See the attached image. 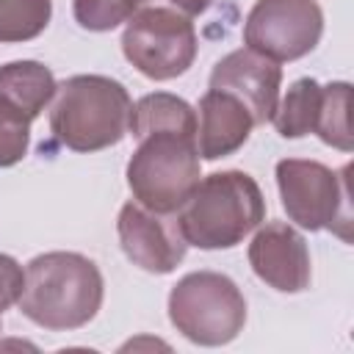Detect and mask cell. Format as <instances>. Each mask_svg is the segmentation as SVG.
I'll return each mask as SVG.
<instances>
[{
	"instance_id": "6da1fadb",
	"label": "cell",
	"mask_w": 354,
	"mask_h": 354,
	"mask_svg": "<svg viewBox=\"0 0 354 354\" xmlns=\"http://www.w3.org/2000/svg\"><path fill=\"white\" fill-rule=\"evenodd\" d=\"M102 293L105 282L94 260L77 252H44L28 263L17 304L36 326L69 332L100 313Z\"/></svg>"
},
{
	"instance_id": "7a4b0ae2",
	"label": "cell",
	"mask_w": 354,
	"mask_h": 354,
	"mask_svg": "<svg viewBox=\"0 0 354 354\" xmlns=\"http://www.w3.org/2000/svg\"><path fill=\"white\" fill-rule=\"evenodd\" d=\"M266 221V199L252 174L227 169L196 183L177 210V224L188 246L232 249Z\"/></svg>"
},
{
	"instance_id": "3957f363",
	"label": "cell",
	"mask_w": 354,
	"mask_h": 354,
	"mask_svg": "<svg viewBox=\"0 0 354 354\" xmlns=\"http://www.w3.org/2000/svg\"><path fill=\"white\" fill-rule=\"evenodd\" d=\"M133 100L127 88L105 75H72L58 83L50 108V133L75 152L116 147L130 133Z\"/></svg>"
},
{
	"instance_id": "277c9868",
	"label": "cell",
	"mask_w": 354,
	"mask_h": 354,
	"mask_svg": "<svg viewBox=\"0 0 354 354\" xmlns=\"http://www.w3.org/2000/svg\"><path fill=\"white\" fill-rule=\"evenodd\" d=\"M136 141L138 147L127 163L133 199L152 213H177L202 180L196 136L180 130H152Z\"/></svg>"
},
{
	"instance_id": "5b68a950",
	"label": "cell",
	"mask_w": 354,
	"mask_h": 354,
	"mask_svg": "<svg viewBox=\"0 0 354 354\" xmlns=\"http://www.w3.org/2000/svg\"><path fill=\"white\" fill-rule=\"evenodd\" d=\"M171 326L196 346H224L246 324V299L218 271H191L169 293Z\"/></svg>"
},
{
	"instance_id": "8992f818",
	"label": "cell",
	"mask_w": 354,
	"mask_h": 354,
	"mask_svg": "<svg viewBox=\"0 0 354 354\" xmlns=\"http://www.w3.org/2000/svg\"><path fill=\"white\" fill-rule=\"evenodd\" d=\"M348 166L335 171L318 160L285 158L277 163V188L288 218L310 232L332 230L348 241L351 224V194H348Z\"/></svg>"
},
{
	"instance_id": "52a82bcc",
	"label": "cell",
	"mask_w": 354,
	"mask_h": 354,
	"mask_svg": "<svg viewBox=\"0 0 354 354\" xmlns=\"http://www.w3.org/2000/svg\"><path fill=\"white\" fill-rule=\"evenodd\" d=\"M122 53L149 80L180 77L196 58L194 22L171 6L138 8L124 25Z\"/></svg>"
},
{
	"instance_id": "ba28073f",
	"label": "cell",
	"mask_w": 354,
	"mask_h": 354,
	"mask_svg": "<svg viewBox=\"0 0 354 354\" xmlns=\"http://www.w3.org/2000/svg\"><path fill=\"white\" fill-rule=\"evenodd\" d=\"M324 33V11L318 0H257L243 22L249 50L271 61H296L315 50Z\"/></svg>"
},
{
	"instance_id": "9c48e42d",
	"label": "cell",
	"mask_w": 354,
	"mask_h": 354,
	"mask_svg": "<svg viewBox=\"0 0 354 354\" xmlns=\"http://www.w3.org/2000/svg\"><path fill=\"white\" fill-rule=\"evenodd\" d=\"M116 232L127 260L149 274H171L188 249L174 213H152L138 202L122 205Z\"/></svg>"
},
{
	"instance_id": "30bf717a",
	"label": "cell",
	"mask_w": 354,
	"mask_h": 354,
	"mask_svg": "<svg viewBox=\"0 0 354 354\" xmlns=\"http://www.w3.org/2000/svg\"><path fill=\"white\" fill-rule=\"evenodd\" d=\"M279 83H282L279 61H271L268 55L249 47L227 53L210 72V88L238 97L252 113L254 124L271 122L274 108L279 102Z\"/></svg>"
},
{
	"instance_id": "8fae6325",
	"label": "cell",
	"mask_w": 354,
	"mask_h": 354,
	"mask_svg": "<svg viewBox=\"0 0 354 354\" xmlns=\"http://www.w3.org/2000/svg\"><path fill=\"white\" fill-rule=\"evenodd\" d=\"M249 266L257 279L279 293H301L313 277L307 241L285 221H268L257 227L249 243Z\"/></svg>"
},
{
	"instance_id": "7c38bea8",
	"label": "cell",
	"mask_w": 354,
	"mask_h": 354,
	"mask_svg": "<svg viewBox=\"0 0 354 354\" xmlns=\"http://www.w3.org/2000/svg\"><path fill=\"white\" fill-rule=\"evenodd\" d=\"M196 111V152L202 160L227 158L249 141L254 119L238 97L207 88Z\"/></svg>"
},
{
	"instance_id": "4fadbf2b",
	"label": "cell",
	"mask_w": 354,
	"mask_h": 354,
	"mask_svg": "<svg viewBox=\"0 0 354 354\" xmlns=\"http://www.w3.org/2000/svg\"><path fill=\"white\" fill-rule=\"evenodd\" d=\"M55 77L41 61H11L0 66V100L33 122L55 97Z\"/></svg>"
},
{
	"instance_id": "5bb4252c",
	"label": "cell",
	"mask_w": 354,
	"mask_h": 354,
	"mask_svg": "<svg viewBox=\"0 0 354 354\" xmlns=\"http://www.w3.org/2000/svg\"><path fill=\"white\" fill-rule=\"evenodd\" d=\"M152 130H180L196 136V111L177 94L152 91L144 94L130 113V133L138 138Z\"/></svg>"
},
{
	"instance_id": "9a60e30c",
	"label": "cell",
	"mask_w": 354,
	"mask_h": 354,
	"mask_svg": "<svg viewBox=\"0 0 354 354\" xmlns=\"http://www.w3.org/2000/svg\"><path fill=\"white\" fill-rule=\"evenodd\" d=\"M318 111H321V83L315 77H299L288 88L282 102H277L271 122L282 138H301L315 130Z\"/></svg>"
},
{
	"instance_id": "2e32d148",
	"label": "cell",
	"mask_w": 354,
	"mask_h": 354,
	"mask_svg": "<svg viewBox=\"0 0 354 354\" xmlns=\"http://www.w3.org/2000/svg\"><path fill=\"white\" fill-rule=\"evenodd\" d=\"M351 83L335 80L321 86V111L315 122V136L340 152L354 149V133H351Z\"/></svg>"
},
{
	"instance_id": "e0dca14e",
	"label": "cell",
	"mask_w": 354,
	"mask_h": 354,
	"mask_svg": "<svg viewBox=\"0 0 354 354\" xmlns=\"http://www.w3.org/2000/svg\"><path fill=\"white\" fill-rule=\"evenodd\" d=\"M53 0H0V41H30L50 25Z\"/></svg>"
},
{
	"instance_id": "ac0fdd59",
	"label": "cell",
	"mask_w": 354,
	"mask_h": 354,
	"mask_svg": "<svg viewBox=\"0 0 354 354\" xmlns=\"http://www.w3.org/2000/svg\"><path fill=\"white\" fill-rule=\"evenodd\" d=\"M141 0H72L75 22L86 30L105 33L127 22L138 11Z\"/></svg>"
},
{
	"instance_id": "d6986e66",
	"label": "cell",
	"mask_w": 354,
	"mask_h": 354,
	"mask_svg": "<svg viewBox=\"0 0 354 354\" xmlns=\"http://www.w3.org/2000/svg\"><path fill=\"white\" fill-rule=\"evenodd\" d=\"M30 147V122L0 100V169L19 163Z\"/></svg>"
},
{
	"instance_id": "ffe728a7",
	"label": "cell",
	"mask_w": 354,
	"mask_h": 354,
	"mask_svg": "<svg viewBox=\"0 0 354 354\" xmlns=\"http://www.w3.org/2000/svg\"><path fill=\"white\" fill-rule=\"evenodd\" d=\"M144 3V0H141ZM171 8H177V11H183V14H188V17H196V14H202V11H207L210 8V3L213 0H166Z\"/></svg>"
},
{
	"instance_id": "44dd1931",
	"label": "cell",
	"mask_w": 354,
	"mask_h": 354,
	"mask_svg": "<svg viewBox=\"0 0 354 354\" xmlns=\"http://www.w3.org/2000/svg\"><path fill=\"white\" fill-rule=\"evenodd\" d=\"M6 310H8V304H6L3 299H0V318H3V313H6Z\"/></svg>"
}]
</instances>
